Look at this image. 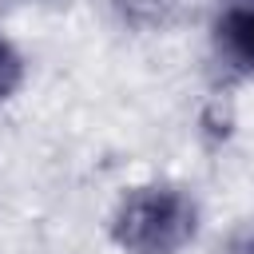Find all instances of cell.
Instances as JSON below:
<instances>
[{"label": "cell", "mask_w": 254, "mask_h": 254, "mask_svg": "<svg viewBox=\"0 0 254 254\" xmlns=\"http://www.w3.org/2000/svg\"><path fill=\"white\" fill-rule=\"evenodd\" d=\"M119 254H183L198 230V202L175 183H139L107 218Z\"/></svg>", "instance_id": "6da1fadb"}, {"label": "cell", "mask_w": 254, "mask_h": 254, "mask_svg": "<svg viewBox=\"0 0 254 254\" xmlns=\"http://www.w3.org/2000/svg\"><path fill=\"white\" fill-rule=\"evenodd\" d=\"M24 79H28V60H24V52H20V44H16L12 36L0 32V107L20 95Z\"/></svg>", "instance_id": "7a4b0ae2"}, {"label": "cell", "mask_w": 254, "mask_h": 254, "mask_svg": "<svg viewBox=\"0 0 254 254\" xmlns=\"http://www.w3.org/2000/svg\"><path fill=\"white\" fill-rule=\"evenodd\" d=\"M230 36L238 40V48H242L246 56H254V12H246V16H238V24L230 28Z\"/></svg>", "instance_id": "3957f363"}, {"label": "cell", "mask_w": 254, "mask_h": 254, "mask_svg": "<svg viewBox=\"0 0 254 254\" xmlns=\"http://www.w3.org/2000/svg\"><path fill=\"white\" fill-rule=\"evenodd\" d=\"M230 254H254V230H242V234H234V242H230Z\"/></svg>", "instance_id": "277c9868"}]
</instances>
